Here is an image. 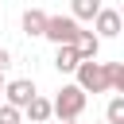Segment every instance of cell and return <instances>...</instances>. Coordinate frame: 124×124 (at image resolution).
Here are the masks:
<instances>
[{
  "label": "cell",
  "instance_id": "5",
  "mask_svg": "<svg viewBox=\"0 0 124 124\" xmlns=\"http://www.w3.org/2000/svg\"><path fill=\"white\" fill-rule=\"evenodd\" d=\"M93 27H97V39H116L120 27H124V19H120L116 8H101V16L93 19Z\"/></svg>",
  "mask_w": 124,
  "mask_h": 124
},
{
  "label": "cell",
  "instance_id": "8",
  "mask_svg": "<svg viewBox=\"0 0 124 124\" xmlns=\"http://www.w3.org/2000/svg\"><path fill=\"white\" fill-rule=\"evenodd\" d=\"M46 19H50V16H46L43 8H27V12H23V31H27V35H46Z\"/></svg>",
  "mask_w": 124,
  "mask_h": 124
},
{
  "label": "cell",
  "instance_id": "14",
  "mask_svg": "<svg viewBox=\"0 0 124 124\" xmlns=\"http://www.w3.org/2000/svg\"><path fill=\"white\" fill-rule=\"evenodd\" d=\"M8 66H12V54H8V50H4V46H0V74H4V70H8Z\"/></svg>",
  "mask_w": 124,
  "mask_h": 124
},
{
  "label": "cell",
  "instance_id": "7",
  "mask_svg": "<svg viewBox=\"0 0 124 124\" xmlns=\"http://www.w3.org/2000/svg\"><path fill=\"white\" fill-rule=\"evenodd\" d=\"M27 120H35V124H50V116H54V101H46V97H35L27 108Z\"/></svg>",
  "mask_w": 124,
  "mask_h": 124
},
{
  "label": "cell",
  "instance_id": "19",
  "mask_svg": "<svg viewBox=\"0 0 124 124\" xmlns=\"http://www.w3.org/2000/svg\"><path fill=\"white\" fill-rule=\"evenodd\" d=\"M105 124H108V120H105Z\"/></svg>",
  "mask_w": 124,
  "mask_h": 124
},
{
  "label": "cell",
  "instance_id": "9",
  "mask_svg": "<svg viewBox=\"0 0 124 124\" xmlns=\"http://www.w3.org/2000/svg\"><path fill=\"white\" fill-rule=\"evenodd\" d=\"M74 46H78V54H81V62H93V58L101 54V39H97L93 31H81Z\"/></svg>",
  "mask_w": 124,
  "mask_h": 124
},
{
  "label": "cell",
  "instance_id": "11",
  "mask_svg": "<svg viewBox=\"0 0 124 124\" xmlns=\"http://www.w3.org/2000/svg\"><path fill=\"white\" fill-rule=\"evenodd\" d=\"M105 120H108V124H124V97H112V101H108Z\"/></svg>",
  "mask_w": 124,
  "mask_h": 124
},
{
  "label": "cell",
  "instance_id": "1",
  "mask_svg": "<svg viewBox=\"0 0 124 124\" xmlns=\"http://www.w3.org/2000/svg\"><path fill=\"white\" fill-rule=\"evenodd\" d=\"M85 101H89V93L74 81V85H62L58 89V97H54V116L66 124V120H78L81 112H85Z\"/></svg>",
  "mask_w": 124,
  "mask_h": 124
},
{
  "label": "cell",
  "instance_id": "10",
  "mask_svg": "<svg viewBox=\"0 0 124 124\" xmlns=\"http://www.w3.org/2000/svg\"><path fill=\"white\" fill-rule=\"evenodd\" d=\"M101 0H70V16L74 19H97L101 16Z\"/></svg>",
  "mask_w": 124,
  "mask_h": 124
},
{
  "label": "cell",
  "instance_id": "2",
  "mask_svg": "<svg viewBox=\"0 0 124 124\" xmlns=\"http://www.w3.org/2000/svg\"><path fill=\"white\" fill-rule=\"evenodd\" d=\"M78 35H81V23H78L74 16H50V19H46V39H50L54 46H74Z\"/></svg>",
  "mask_w": 124,
  "mask_h": 124
},
{
  "label": "cell",
  "instance_id": "4",
  "mask_svg": "<svg viewBox=\"0 0 124 124\" xmlns=\"http://www.w3.org/2000/svg\"><path fill=\"white\" fill-rule=\"evenodd\" d=\"M4 97H8V105H16V108H27V105H31L39 93H35V81H31V78H16V81H8Z\"/></svg>",
  "mask_w": 124,
  "mask_h": 124
},
{
  "label": "cell",
  "instance_id": "12",
  "mask_svg": "<svg viewBox=\"0 0 124 124\" xmlns=\"http://www.w3.org/2000/svg\"><path fill=\"white\" fill-rule=\"evenodd\" d=\"M108 85L124 97V62H108Z\"/></svg>",
  "mask_w": 124,
  "mask_h": 124
},
{
  "label": "cell",
  "instance_id": "13",
  "mask_svg": "<svg viewBox=\"0 0 124 124\" xmlns=\"http://www.w3.org/2000/svg\"><path fill=\"white\" fill-rule=\"evenodd\" d=\"M19 120H23V108H16V105L4 101L0 105V124H19Z\"/></svg>",
  "mask_w": 124,
  "mask_h": 124
},
{
  "label": "cell",
  "instance_id": "17",
  "mask_svg": "<svg viewBox=\"0 0 124 124\" xmlns=\"http://www.w3.org/2000/svg\"><path fill=\"white\" fill-rule=\"evenodd\" d=\"M66 124H78V120H66Z\"/></svg>",
  "mask_w": 124,
  "mask_h": 124
},
{
  "label": "cell",
  "instance_id": "18",
  "mask_svg": "<svg viewBox=\"0 0 124 124\" xmlns=\"http://www.w3.org/2000/svg\"><path fill=\"white\" fill-rule=\"evenodd\" d=\"M58 124H62V120H58Z\"/></svg>",
  "mask_w": 124,
  "mask_h": 124
},
{
  "label": "cell",
  "instance_id": "6",
  "mask_svg": "<svg viewBox=\"0 0 124 124\" xmlns=\"http://www.w3.org/2000/svg\"><path fill=\"white\" fill-rule=\"evenodd\" d=\"M54 66H58V74H78V66H81V54H78V46H58V54H54Z\"/></svg>",
  "mask_w": 124,
  "mask_h": 124
},
{
  "label": "cell",
  "instance_id": "16",
  "mask_svg": "<svg viewBox=\"0 0 124 124\" xmlns=\"http://www.w3.org/2000/svg\"><path fill=\"white\" fill-rule=\"evenodd\" d=\"M116 12H120V19H124V4H120V8H116Z\"/></svg>",
  "mask_w": 124,
  "mask_h": 124
},
{
  "label": "cell",
  "instance_id": "3",
  "mask_svg": "<svg viewBox=\"0 0 124 124\" xmlns=\"http://www.w3.org/2000/svg\"><path fill=\"white\" fill-rule=\"evenodd\" d=\"M78 85L85 89V93H105V89H112L108 85V62H81L78 66Z\"/></svg>",
  "mask_w": 124,
  "mask_h": 124
},
{
  "label": "cell",
  "instance_id": "15",
  "mask_svg": "<svg viewBox=\"0 0 124 124\" xmlns=\"http://www.w3.org/2000/svg\"><path fill=\"white\" fill-rule=\"evenodd\" d=\"M4 89H8V81H4V74H0V93H4Z\"/></svg>",
  "mask_w": 124,
  "mask_h": 124
}]
</instances>
